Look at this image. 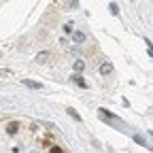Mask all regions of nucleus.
Listing matches in <instances>:
<instances>
[{"instance_id":"7ed1b4c3","label":"nucleus","mask_w":153,"mask_h":153,"mask_svg":"<svg viewBox=\"0 0 153 153\" xmlns=\"http://www.w3.org/2000/svg\"><path fill=\"white\" fill-rule=\"evenodd\" d=\"M19 128H22V123H19V121H9L4 130H7L9 136H13V134H17V132H19Z\"/></svg>"},{"instance_id":"9b49d317","label":"nucleus","mask_w":153,"mask_h":153,"mask_svg":"<svg viewBox=\"0 0 153 153\" xmlns=\"http://www.w3.org/2000/svg\"><path fill=\"white\" fill-rule=\"evenodd\" d=\"M49 151H51V153H64V149H62L60 145H51V147H49Z\"/></svg>"},{"instance_id":"9d476101","label":"nucleus","mask_w":153,"mask_h":153,"mask_svg":"<svg viewBox=\"0 0 153 153\" xmlns=\"http://www.w3.org/2000/svg\"><path fill=\"white\" fill-rule=\"evenodd\" d=\"M68 115H70V117H72L74 121H81V117H79V113H76L74 108H68Z\"/></svg>"},{"instance_id":"f03ea898","label":"nucleus","mask_w":153,"mask_h":153,"mask_svg":"<svg viewBox=\"0 0 153 153\" xmlns=\"http://www.w3.org/2000/svg\"><path fill=\"white\" fill-rule=\"evenodd\" d=\"M98 70H100V74H102V76H108V74H113V70H115V68H113V64H111V62H102V64L98 66Z\"/></svg>"},{"instance_id":"1a4fd4ad","label":"nucleus","mask_w":153,"mask_h":153,"mask_svg":"<svg viewBox=\"0 0 153 153\" xmlns=\"http://www.w3.org/2000/svg\"><path fill=\"white\" fill-rule=\"evenodd\" d=\"M83 68H85V62H83V60H76V62H74V72H81Z\"/></svg>"},{"instance_id":"423d86ee","label":"nucleus","mask_w":153,"mask_h":153,"mask_svg":"<svg viewBox=\"0 0 153 153\" xmlns=\"http://www.w3.org/2000/svg\"><path fill=\"white\" fill-rule=\"evenodd\" d=\"M72 41H74L76 45H81V43H85V41H87V34H85V32H81V30H76V32H72Z\"/></svg>"},{"instance_id":"6e6552de","label":"nucleus","mask_w":153,"mask_h":153,"mask_svg":"<svg viewBox=\"0 0 153 153\" xmlns=\"http://www.w3.org/2000/svg\"><path fill=\"white\" fill-rule=\"evenodd\" d=\"M41 143H43V147H51V145H53V136H51V134H47Z\"/></svg>"},{"instance_id":"a211bd4d","label":"nucleus","mask_w":153,"mask_h":153,"mask_svg":"<svg viewBox=\"0 0 153 153\" xmlns=\"http://www.w3.org/2000/svg\"><path fill=\"white\" fill-rule=\"evenodd\" d=\"M32 153H34V151H32Z\"/></svg>"},{"instance_id":"f3484780","label":"nucleus","mask_w":153,"mask_h":153,"mask_svg":"<svg viewBox=\"0 0 153 153\" xmlns=\"http://www.w3.org/2000/svg\"><path fill=\"white\" fill-rule=\"evenodd\" d=\"M0 74H2V72H0Z\"/></svg>"},{"instance_id":"4468645a","label":"nucleus","mask_w":153,"mask_h":153,"mask_svg":"<svg viewBox=\"0 0 153 153\" xmlns=\"http://www.w3.org/2000/svg\"><path fill=\"white\" fill-rule=\"evenodd\" d=\"M108 9H111V13H113V15H119V9H117V4H115V2H111V4H108Z\"/></svg>"},{"instance_id":"0eeeda50","label":"nucleus","mask_w":153,"mask_h":153,"mask_svg":"<svg viewBox=\"0 0 153 153\" xmlns=\"http://www.w3.org/2000/svg\"><path fill=\"white\" fill-rule=\"evenodd\" d=\"M26 87H30V89H43V83H38V81H30V79H24L22 81Z\"/></svg>"},{"instance_id":"f8f14e48","label":"nucleus","mask_w":153,"mask_h":153,"mask_svg":"<svg viewBox=\"0 0 153 153\" xmlns=\"http://www.w3.org/2000/svg\"><path fill=\"white\" fill-rule=\"evenodd\" d=\"M66 4L70 7V11L72 9H79V0H66Z\"/></svg>"},{"instance_id":"2eb2a0df","label":"nucleus","mask_w":153,"mask_h":153,"mask_svg":"<svg viewBox=\"0 0 153 153\" xmlns=\"http://www.w3.org/2000/svg\"><path fill=\"white\" fill-rule=\"evenodd\" d=\"M64 32H66V34H72V32H74L72 24H66V26H64Z\"/></svg>"},{"instance_id":"39448f33","label":"nucleus","mask_w":153,"mask_h":153,"mask_svg":"<svg viewBox=\"0 0 153 153\" xmlns=\"http://www.w3.org/2000/svg\"><path fill=\"white\" fill-rule=\"evenodd\" d=\"M70 81H72V83H76V85H79V87H83V89H87V81L83 79V76H81L79 72H74V74L70 76Z\"/></svg>"},{"instance_id":"f257e3e1","label":"nucleus","mask_w":153,"mask_h":153,"mask_svg":"<svg viewBox=\"0 0 153 153\" xmlns=\"http://www.w3.org/2000/svg\"><path fill=\"white\" fill-rule=\"evenodd\" d=\"M98 117H100V119H106L108 123H119V126H123V121H121L119 117H115V115H113L111 111H106V108H100V111H98Z\"/></svg>"},{"instance_id":"20e7f679","label":"nucleus","mask_w":153,"mask_h":153,"mask_svg":"<svg viewBox=\"0 0 153 153\" xmlns=\"http://www.w3.org/2000/svg\"><path fill=\"white\" fill-rule=\"evenodd\" d=\"M49 57H51L49 51H41V53H36L34 62H36V64H47V62H49Z\"/></svg>"},{"instance_id":"dca6fc26","label":"nucleus","mask_w":153,"mask_h":153,"mask_svg":"<svg viewBox=\"0 0 153 153\" xmlns=\"http://www.w3.org/2000/svg\"><path fill=\"white\" fill-rule=\"evenodd\" d=\"M145 43H147V45H149V49H147V53H149V55H151V57H153V47H151V43H149V41H145Z\"/></svg>"},{"instance_id":"ddd939ff","label":"nucleus","mask_w":153,"mask_h":153,"mask_svg":"<svg viewBox=\"0 0 153 153\" xmlns=\"http://www.w3.org/2000/svg\"><path fill=\"white\" fill-rule=\"evenodd\" d=\"M134 140H136L138 145H145V147H149V145L145 143V138H143V136H138V134H134Z\"/></svg>"}]
</instances>
